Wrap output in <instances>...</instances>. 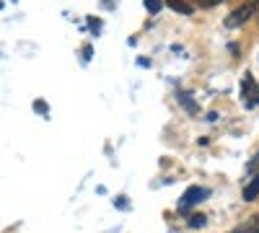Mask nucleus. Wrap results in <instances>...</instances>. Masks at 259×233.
<instances>
[{"label":"nucleus","instance_id":"nucleus-1","mask_svg":"<svg viewBox=\"0 0 259 233\" xmlns=\"http://www.w3.org/2000/svg\"><path fill=\"white\" fill-rule=\"evenodd\" d=\"M254 13H259V0H246V3H241L236 11H231L226 16V26L228 29H239V26L246 24Z\"/></svg>","mask_w":259,"mask_h":233},{"label":"nucleus","instance_id":"nucleus-2","mask_svg":"<svg viewBox=\"0 0 259 233\" xmlns=\"http://www.w3.org/2000/svg\"><path fill=\"white\" fill-rule=\"evenodd\" d=\"M207 197H210V189H205V187H189L187 192L182 195V200H179V210H182V213H187V210L197 207Z\"/></svg>","mask_w":259,"mask_h":233},{"label":"nucleus","instance_id":"nucleus-3","mask_svg":"<svg viewBox=\"0 0 259 233\" xmlns=\"http://www.w3.org/2000/svg\"><path fill=\"white\" fill-rule=\"evenodd\" d=\"M241 96H244V104H246L249 109L259 104V86L254 83L251 73H246V75H244V80H241Z\"/></svg>","mask_w":259,"mask_h":233},{"label":"nucleus","instance_id":"nucleus-4","mask_svg":"<svg viewBox=\"0 0 259 233\" xmlns=\"http://www.w3.org/2000/svg\"><path fill=\"white\" fill-rule=\"evenodd\" d=\"M256 197H259V174H254L251 181L244 187V200H246V202H254Z\"/></svg>","mask_w":259,"mask_h":233},{"label":"nucleus","instance_id":"nucleus-5","mask_svg":"<svg viewBox=\"0 0 259 233\" xmlns=\"http://www.w3.org/2000/svg\"><path fill=\"white\" fill-rule=\"evenodd\" d=\"M166 6H168L171 11L182 13V16H192V13H194L192 3H187V0H166Z\"/></svg>","mask_w":259,"mask_h":233},{"label":"nucleus","instance_id":"nucleus-6","mask_svg":"<svg viewBox=\"0 0 259 233\" xmlns=\"http://www.w3.org/2000/svg\"><path fill=\"white\" fill-rule=\"evenodd\" d=\"M179 101L184 104V107L189 109V114H194V117H197V112H200V107H197V104H194L192 99H189V94H179Z\"/></svg>","mask_w":259,"mask_h":233},{"label":"nucleus","instance_id":"nucleus-7","mask_svg":"<svg viewBox=\"0 0 259 233\" xmlns=\"http://www.w3.org/2000/svg\"><path fill=\"white\" fill-rule=\"evenodd\" d=\"M192 6H197V8H215V6H221L223 0H189Z\"/></svg>","mask_w":259,"mask_h":233},{"label":"nucleus","instance_id":"nucleus-8","mask_svg":"<svg viewBox=\"0 0 259 233\" xmlns=\"http://www.w3.org/2000/svg\"><path fill=\"white\" fill-rule=\"evenodd\" d=\"M233 233H259V218H251L249 225H244V228H239V230H233Z\"/></svg>","mask_w":259,"mask_h":233},{"label":"nucleus","instance_id":"nucleus-9","mask_svg":"<svg viewBox=\"0 0 259 233\" xmlns=\"http://www.w3.org/2000/svg\"><path fill=\"white\" fill-rule=\"evenodd\" d=\"M161 6H163L161 0H145V11H148V13H153V16L161 11Z\"/></svg>","mask_w":259,"mask_h":233},{"label":"nucleus","instance_id":"nucleus-10","mask_svg":"<svg viewBox=\"0 0 259 233\" xmlns=\"http://www.w3.org/2000/svg\"><path fill=\"white\" fill-rule=\"evenodd\" d=\"M205 220H207L205 215H192V218H189V225H192V228H202Z\"/></svg>","mask_w":259,"mask_h":233}]
</instances>
